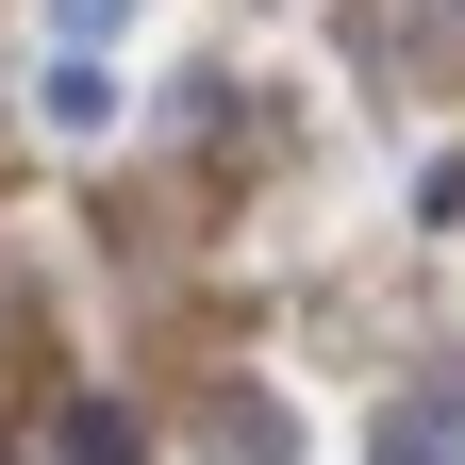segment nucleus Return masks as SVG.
<instances>
[{
    "label": "nucleus",
    "mask_w": 465,
    "mask_h": 465,
    "mask_svg": "<svg viewBox=\"0 0 465 465\" xmlns=\"http://www.w3.org/2000/svg\"><path fill=\"white\" fill-rule=\"evenodd\" d=\"M216 465H300V416H282V399H232V416H216Z\"/></svg>",
    "instance_id": "nucleus-2"
},
{
    "label": "nucleus",
    "mask_w": 465,
    "mask_h": 465,
    "mask_svg": "<svg viewBox=\"0 0 465 465\" xmlns=\"http://www.w3.org/2000/svg\"><path fill=\"white\" fill-rule=\"evenodd\" d=\"M67 465H134V416H116V399H84V416H67Z\"/></svg>",
    "instance_id": "nucleus-4"
},
{
    "label": "nucleus",
    "mask_w": 465,
    "mask_h": 465,
    "mask_svg": "<svg viewBox=\"0 0 465 465\" xmlns=\"http://www.w3.org/2000/svg\"><path fill=\"white\" fill-rule=\"evenodd\" d=\"M34 116H50L67 150H100V134H116L134 100H116V67H100V50H50V84H34Z\"/></svg>",
    "instance_id": "nucleus-1"
},
{
    "label": "nucleus",
    "mask_w": 465,
    "mask_h": 465,
    "mask_svg": "<svg viewBox=\"0 0 465 465\" xmlns=\"http://www.w3.org/2000/svg\"><path fill=\"white\" fill-rule=\"evenodd\" d=\"M34 17H50V50H116V34L150 17V0H34Z\"/></svg>",
    "instance_id": "nucleus-3"
}]
</instances>
